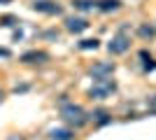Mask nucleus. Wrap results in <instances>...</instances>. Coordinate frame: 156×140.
Wrapping results in <instances>:
<instances>
[{
	"label": "nucleus",
	"instance_id": "nucleus-4",
	"mask_svg": "<svg viewBox=\"0 0 156 140\" xmlns=\"http://www.w3.org/2000/svg\"><path fill=\"white\" fill-rule=\"evenodd\" d=\"M89 75H91L93 80H98V77H112V75H114V63H110V61L93 63V66L89 68Z\"/></svg>",
	"mask_w": 156,
	"mask_h": 140
},
{
	"label": "nucleus",
	"instance_id": "nucleus-2",
	"mask_svg": "<svg viewBox=\"0 0 156 140\" xmlns=\"http://www.w3.org/2000/svg\"><path fill=\"white\" fill-rule=\"evenodd\" d=\"M117 91V82L110 80V77H98V80H93V87L89 89V96L96 100H103L107 98V96H112V93Z\"/></svg>",
	"mask_w": 156,
	"mask_h": 140
},
{
	"label": "nucleus",
	"instance_id": "nucleus-17",
	"mask_svg": "<svg viewBox=\"0 0 156 140\" xmlns=\"http://www.w3.org/2000/svg\"><path fill=\"white\" fill-rule=\"evenodd\" d=\"M7 140H26V138H21V135H9Z\"/></svg>",
	"mask_w": 156,
	"mask_h": 140
},
{
	"label": "nucleus",
	"instance_id": "nucleus-10",
	"mask_svg": "<svg viewBox=\"0 0 156 140\" xmlns=\"http://www.w3.org/2000/svg\"><path fill=\"white\" fill-rule=\"evenodd\" d=\"M72 5H75V9H82V12H89V9H93V7H96V2H93V0H75Z\"/></svg>",
	"mask_w": 156,
	"mask_h": 140
},
{
	"label": "nucleus",
	"instance_id": "nucleus-16",
	"mask_svg": "<svg viewBox=\"0 0 156 140\" xmlns=\"http://www.w3.org/2000/svg\"><path fill=\"white\" fill-rule=\"evenodd\" d=\"M147 105H149V110H151V112H156V96H151V100L147 103Z\"/></svg>",
	"mask_w": 156,
	"mask_h": 140
},
{
	"label": "nucleus",
	"instance_id": "nucleus-14",
	"mask_svg": "<svg viewBox=\"0 0 156 140\" xmlns=\"http://www.w3.org/2000/svg\"><path fill=\"white\" fill-rule=\"evenodd\" d=\"M91 117H98V124H107V121H110V114L107 112H96V114H91Z\"/></svg>",
	"mask_w": 156,
	"mask_h": 140
},
{
	"label": "nucleus",
	"instance_id": "nucleus-12",
	"mask_svg": "<svg viewBox=\"0 0 156 140\" xmlns=\"http://www.w3.org/2000/svg\"><path fill=\"white\" fill-rule=\"evenodd\" d=\"M79 49H98V40H82L79 42Z\"/></svg>",
	"mask_w": 156,
	"mask_h": 140
},
{
	"label": "nucleus",
	"instance_id": "nucleus-9",
	"mask_svg": "<svg viewBox=\"0 0 156 140\" xmlns=\"http://www.w3.org/2000/svg\"><path fill=\"white\" fill-rule=\"evenodd\" d=\"M49 138L51 140H72V131L70 128H51Z\"/></svg>",
	"mask_w": 156,
	"mask_h": 140
},
{
	"label": "nucleus",
	"instance_id": "nucleus-3",
	"mask_svg": "<svg viewBox=\"0 0 156 140\" xmlns=\"http://www.w3.org/2000/svg\"><path fill=\"white\" fill-rule=\"evenodd\" d=\"M130 47V38L126 35V31H119L114 38H112V42L107 45V49H110V54H114V56H119V54H126Z\"/></svg>",
	"mask_w": 156,
	"mask_h": 140
},
{
	"label": "nucleus",
	"instance_id": "nucleus-18",
	"mask_svg": "<svg viewBox=\"0 0 156 140\" xmlns=\"http://www.w3.org/2000/svg\"><path fill=\"white\" fill-rule=\"evenodd\" d=\"M0 56H5V59H7V56H9V52H7V49H0Z\"/></svg>",
	"mask_w": 156,
	"mask_h": 140
},
{
	"label": "nucleus",
	"instance_id": "nucleus-13",
	"mask_svg": "<svg viewBox=\"0 0 156 140\" xmlns=\"http://www.w3.org/2000/svg\"><path fill=\"white\" fill-rule=\"evenodd\" d=\"M14 23H19L16 16H2V19H0V26H14Z\"/></svg>",
	"mask_w": 156,
	"mask_h": 140
},
{
	"label": "nucleus",
	"instance_id": "nucleus-1",
	"mask_svg": "<svg viewBox=\"0 0 156 140\" xmlns=\"http://www.w3.org/2000/svg\"><path fill=\"white\" fill-rule=\"evenodd\" d=\"M61 117H63V121L68 124V126H84L86 121L91 119V114L86 112L82 105H75V103H63L61 105Z\"/></svg>",
	"mask_w": 156,
	"mask_h": 140
},
{
	"label": "nucleus",
	"instance_id": "nucleus-8",
	"mask_svg": "<svg viewBox=\"0 0 156 140\" xmlns=\"http://www.w3.org/2000/svg\"><path fill=\"white\" fill-rule=\"evenodd\" d=\"M96 7L100 12H117L119 7H121V0H98Z\"/></svg>",
	"mask_w": 156,
	"mask_h": 140
},
{
	"label": "nucleus",
	"instance_id": "nucleus-11",
	"mask_svg": "<svg viewBox=\"0 0 156 140\" xmlns=\"http://www.w3.org/2000/svg\"><path fill=\"white\" fill-rule=\"evenodd\" d=\"M137 33H140V38H154V35H156V28H154V26H147V23H144V26L137 28Z\"/></svg>",
	"mask_w": 156,
	"mask_h": 140
},
{
	"label": "nucleus",
	"instance_id": "nucleus-7",
	"mask_svg": "<svg viewBox=\"0 0 156 140\" xmlns=\"http://www.w3.org/2000/svg\"><path fill=\"white\" fill-rule=\"evenodd\" d=\"M21 61H23V63H47V61H49V54L47 52H26L21 56Z\"/></svg>",
	"mask_w": 156,
	"mask_h": 140
},
{
	"label": "nucleus",
	"instance_id": "nucleus-6",
	"mask_svg": "<svg viewBox=\"0 0 156 140\" xmlns=\"http://www.w3.org/2000/svg\"><path fill=\"white\" fill-rule=\"evenodd\" d=\"M89 28V21L82 19V16H70V19H65V31H70V33H82Z\"/></svg>",
	"mask_w": 156,
	"mask_h": 140
},
{
	"label": "nucleus",
	"instance_id": "nucleus-15",
	"mask_svg": "<svg viewBox=\"0 0 156 140\" xmlns=\"http://www.w3.org/2000/svg\"><path fill=\"white\" fill-rule=\"evenodd\" d=\"M154 68H156V61H151V59L144 61V73H149V70H154Z\"/></svg>",
	"mask_w": 156,
	"mask_h": 140
},
{
	"label": "nucleus",
	"instance_id": "nucleus-5",
	"mask_svg": "<svg viewBox=\"0 0 156 140\" xmlns=\"http://www.w3.org/2000/svg\"><path fill=\"white\" fill-rule=\"evenodd\" d=\"M33 9H35V12H42V14H51V16L63 12V7H61L58 2H54V0H35V2H33Z\"/></svg>",
	"mask_w": 156,
	"mask_h": 140
}]
</instances>
